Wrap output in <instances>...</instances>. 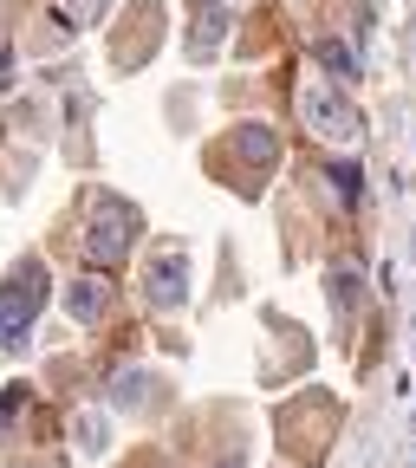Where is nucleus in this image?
Returning a JSON list of instances; mask_svg holds the SVG:
<instances>
[{
  "label": "nucleus",
  "mask_w": 416,
  "mask_h": 468,
  "mask_svg": "<svg viewBox=\"0 0 416 468\" xmlns=\"http://www.w3.org/2000/svg\"><path fill=\"white\" fill-rule=\"evenodd\" d=\"M221 468H241V462H221Z\"/></svg>",
  "instance_id": "obj_6"
},
{
  "label": "nucleus",
  "mask_w": 416,
  "mask_h": 468,
  "mask_svg": "<svg viewBox=\"0 0 416 468\" xmlns=\"http://www.w3.org/2000/svg\"><path fill=\"white\" fill-rule=\"evenodd\" d=\"M300 104H306V117H313V124H319V131H325L332 144L358 137V117H351V104H345V98H332V91H325L319 79L306 85V98H300Z\"/></svg>",
  "instance_id": "obj_3"
},
{
  "label": "nucleus",
  "mask_w": 416,
  "mask_h": 468,
  "mask_svg": "<svg viewBox=\"0 0 416 468\" xmlns=\"http://www.w3.org/2000/svg\"><path fill=\"white\" fill-rule=\"evenodd\" d=\"M72 313H79V319H98V313H104V286H98V280H79V286H72Z\"/></svg>",
  "instance_id": "obj_5"
},
{
  "label": "nucleus",
  "mask_w": 416,
  "mask_h": 468,
  "mask_svg": "<svg viewBox=\"0 0 416 468\" xmlns=\"http://www.w3.org/2000/svg\"><path fill=\"white\" fill-rule=\"evenodd\" d=\"M39 300H46V286H39V267L27 261L7 286H0V345H27V325H33V313H39Z\"/></svg>",
  "instance_id": "obj_2"
},
{
  "label": "nucleus",
  "mask_w": 416,
  "mask_h": 468,
  "mask_svg": "<svg viewBox=\"0 0 416 468\" xmlns=\"http://www.w3.org/2000/svg\"><path fill=\"white\" fill-rule=\"evenodd\" d=\"M131 234H137V215H131V202H117V196L91 202V234H85V248H91V261L117 267V261L131 254Z\"/></svg>",
  "instance_id": "obj_1"
},
{
  "label": "nucleus",
  "mask_w": 416,
  "mask_h": 468,
  "mask_svg": "<svg viewBox=\"0 0 416 468\" xmlns=\"http://www.w3.org/2000/svg\"><path fill=\"white\" fill-rule=\"evenodd\" d=\"M183 292H189V267H183V248H163V267L150 261V300L169 313V306H183Z\"/></svg>",
  "instance_id": "obj_4"
}]
</instances>
